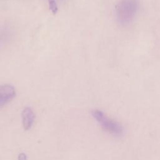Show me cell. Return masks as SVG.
I'll use <instances>...</instances> for the list:
<instances>
[{"label":"cell","mask_w":160,"mask_h":160,"mask_svg":"<svg viewBox=\"0 0 160 160\" xmlns=\"http://www.w3.org/2000/svg\"><path fill=\"white\" fill-rule=\"evenodd\" d=\"M18 160H27V156L25 153L21 152L18 155Z\"/></svg>","instance_id":"obj_6"},{"label":"cell","mask_w":160,"mask_h":160,"mask_svg":"<svg viewBox=\"0 0 160 160\" xmlns=\"http://www.w3.org/2000/svg\"><path fill=\"white\" fill-rule=\"evenodd\" d=\"M16 95L14 88L10 84L0 85V109L14 98Z\"/></svg>","instance_id":"obj_3"},{"label":"cell","mask_w":160,"mask_h":160,"mask_svg":"<svg viewBox=\"0 0 160 160\" xmlns=\"http://www.w3.org/2000/svg\"><path fill=\"white\" fill-rule=\"evenodd\" d=\"M139 10V0H119L115 8L118 24L122 27L130 25L135 19Z\"/></svg>","instance_id":"obj_1"},{"label":"cell","mask_w":160,"mask_h":160,"mask_svg":"<svg viewBox=\"0 0 160 160\" xmlns=\"http://www.w3.org/2000/svg\"><path fill=\"white\" fill-rule=\"evenodd\" d=\"M48 2L51 11L53 14H56L58 12V6L56 1L54 0H48Z\"/></svg>","instance_id":"obj_5"},{"label":"cell","mask_w":160,"mask_h":160,"mask_svg":"<svg viewBox=\"0 0 160 160\" xmlns=\"http://www.w3.org/2000/svg\"><path fill=\"white\" fill-rule=\"evenodd\" d=\"M22 124L25 131L29 130L35 120V114L32 109L30 107H26L21 112Z\"/></svg>","instance_id":"obj_4"},{"label":"cell","mask_w":160,"mask_h":160,"mask_svg":"<svg viewBox=\"0 0 160 160\" xmlns=\"http://www.w3.org/2000/svg\"><path fill=\"white\" fill-rule=\"evenodd\" d=\"M92 116L101 125L102 128L109 133L117 136L122 134L123 128L122 126L117 121L107 117L101 110H93Z\"/></svg>","instance_id":"obj_2"}]
</instances>
